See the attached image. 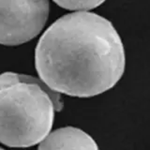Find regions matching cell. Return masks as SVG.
<instances>
[{
    "instance_id": "cell-1",
    "label": "cell",
    "mask_w": 150,
    "mask_h": 150,
    "mask_svg": "<svg viewBox=\"0 0 150 150\" xmlns=\"http://www.w3.org/2000/svg\"><path fill=\"white\" fill-rule=\"evenodd\" d=\"M125 50L112 23L80 11L56 20L38 42L35 65L40 80L56 93L90 98L118 83Z\"/></svg>"
},
{
    "instance_id": "cell-2",
    "label": "cell",
    "mask_w": 150,
    "mask_h": 150,
    "mask_svg": "<svg viewBox=\"0 0 150 150\" xmlns=\"http://www.w3.org/2000/svg\"><path fill=\"white\" fill-rule=\"evenodd\" d=\"M63 108L58 93L35 77L15 72L0 75V143L30 147L52 129L54 112Z\"/></svg>"
},
{
    "instance_id": "cell-3",
    "label": "cell",
    "mask_w": 150,
    "mask_h": 150,
    "mask_svg": "<svg viewBox=\"0 0 150 150\" xmlns=\"http://www.w3.org/2000/svg\"><path fill=\"white\" fill-rule=\"evenodd\" d=\"M49 11V0H0V44L16 46L33 40Z\"/></svg>"
},
{
    "instance_id": "cell-4",
    "label": "cell",
    "mask_w": 150,
    "mask_h": 150,
    "mask_svg": "<svg viewBox=\"0 0 150 150\" xmlns=\"http://www.w3.org/2000/svg\"><path fill=\"white\" fill-rule=\"evenodd\" d=\"M38 150H98V147L95 140L83 130L66 127L47 135Z\"/></svg>"
},
{
    "instance_id": "cell-5",
    "label": "cell",
    "mask_w": 150,
    "mask_h": 150,
    "mask_svg": "<svg viewBox=\"0 0 150 150\" xmlns=\"http://www.w3.org/2000/svg\"><path fill=\"white\" fill-rule=\"evenodd\" d=\"M59 7L69 11H89L105 2L106 0H53Z\"/></svg>"
},
{
    "instance_id": "cell-6",
    "label": "cell",
    "mask_w": 150,
    "mask_h": 150,
    "mask_svg": "<svg viewBox=\"0 0 150 150\" xmlns=\"http://www.w3.org/2000/svg\"><path fill=\"white\" fill-rule=\"evenodd\" d=\"M0 150H5V149H3V148H1V147H0Z\"/></svg>"
}]
</instances>
